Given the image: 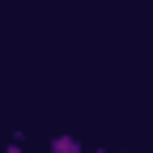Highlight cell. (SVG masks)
I'll use <instances>...</instances> for the list:
<instances>
[{
  "label": "cell",
  "mask_w": 153,
  "mask_h": 153,
  "mask_svg": "<svg viewBox=\"0 0 153 153\" xmlns=\"http://www.w3.org/2000/svg\"><path fill=\"white\" fill-rule=\"evenodd\" d=\"M51 153H85V149H81L76 136H55V140H51Z\"/></svg>",
  "instance_id": "obj_1"
},
{
  "label": "cell",
  "mask_w": 153,
  "mask_h": 153,
  "mask_svg": "<svg viewBox=\"0 0 153 153\" xmlns=\"http://www.w3.org/2000/svg\"><path fill=\"white\" fill-rule=\"evenodd\" d=\"M4 153H22V145H9V149H4Z\"/></svg>",
  "instance_id": "obj_2"
}]
</instances>
